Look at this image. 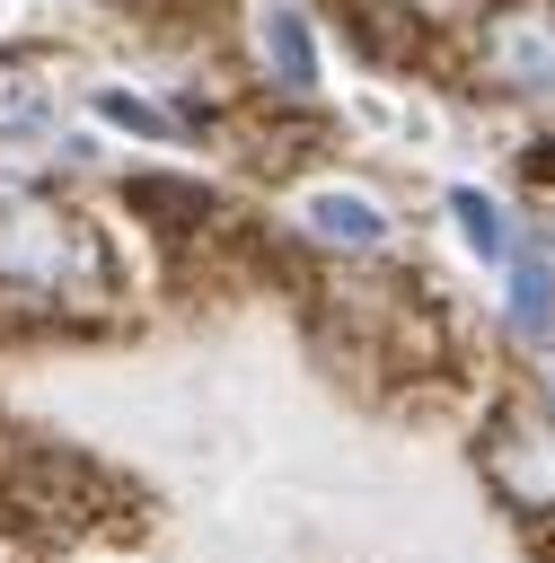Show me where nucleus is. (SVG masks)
Wrapping results in <instances>:
<instances>
[{
  "mask_svg": "<svg viewBox=\"0 0 555 563\" xmlns=\"http://www.w3.org/2000/svg\"><path fill=\"white\" fill-rule=\"evenodd\" d=\"M0 282L26 299H79V290H106V246L62 202L9 194L0 202Z\"/></svg>",
  "mask_w": 555,
  "mask_h": 563,
  "instance_id": "f257e3e1",
  "label": "nucleus"
},
{
  "mask_svg": "<svg viewBox=\"0 0 555 563\" xmlns=\"http://www.w3.org/2000/svg\"><path fill=\"white\" fill-rule=\"evenodd\" d=\"M476 457H485V475H493V493H502L511 510L555 519V413H546V405H502V413L485 422Z\"/></svg>",
  "mask_w": 555,
  "mask_h": 563,
  "instance_id": "f03ea898",
  "label": "nucleus"
},
{
  "mask_svg": "<svg viewBox=\"0 0 555 563\" xmlns=\"http://www.w3.org/2000/svg\"><path fill=\"white\" fill-rule=\"evenodd\" d=\"M493 79L546 97V88H555V18H537V9H502V18H493Z\"/></svg>",
  "mask_w": 555,
  "mask_h": 563,
  "instance_id": "7ed1b4c3",
  "label": "nucleus"
},
{
  "mask_svg": "<svg viewBox=\"0 0 555 563\" xmlns=\"http://www.w3.org/2000/svg\"><path fill=\"white\" fill-rule=\"evenodd\" d=\"M53 123V70L44 62H0V141H26Z\"/></svg>",
  "mask_w": 555,
  "mask_h": 563,
  "instance_id": "20e7f679",
  "label": "nucleus"
},
{
  "mask_svg": "<svg viewBox=\"0 0 555 563\" xmlns=\"http://www.w3.org/2000/svg\"><path fill=\"white\" fill-rule=\"evenodd\" d=\"M555 325V264L537 246H511V334H546Z\"/></svg>",
  "mask_w": 555,
  "mask_h": 563,
  "instance_id": "39448f33",
  "label": "nucleus"
},
{
  "mask_svg": "<svg viewBox=\"0 0 555 563\" xmlns=\"http://www.w3.org/2000/svg\"><path fill=\"white\" fill-rule=\"evenodd\" d=\"M264 53H273V79H282L291 97H308V88H317V44H308L300 9H264Z\"/></svg>",
  "mask_w": 555,
  "mask_h": 563,
  "instance_id": "423d86ee",
  "label": "nucleus"
},
{
  "mask_svg": "<svg viewBox=\"0 0 555 563\" xmlns=\"http://www.w3.org/2000/svg\"><path fill=\"white\" fill-rule=\"evenodd\" d=\"M308 229L335 238V246H379V238H388V211L361 202V194H317V202H308Z\"/></svg>",
  "mask_w": 555,
  "mask_h": 563,
  "instance_id": "0eeeda50",
  "label": "nucleus"
},
{
  "mask_svg": "<svg viewBox=\"0 0 555 563\" xmlns=\"http://www.w3.org/2000/svg\"><path fill=\"white\" fill-rule=\"evenodd\" d=\"M132 211H150V220H211V194H203V185L141 176V185H132Z\"/></svg>",
  "mask_w": 555,
  "mask_h": 563,
  "instance_id": "6e6552de",
  "label": "nucleus"
},
{
  "mask_svg": "<svg viewBox=\"0 0 555 563\" xmlns=\"http://www.w3.org/2000/svg\"><path fill=\"white\" fill-rule=\"evenodd\" d=\"M449 211H458V229H467V246H476V255H511V238H502V211H493V194L458 185V194H449Z\"/></svg>",
  "mask_w": 555,
  "mask_h": 563,
  "instance_id": "1a4fd4ad",
  "label": "nucleus"
},
{
  "mask_svg": "<svg viewBox=\"0 0 555 563\" xmlns=\"http://www.w3.org/2000/svg\"><path fill=\"white\" fill-rule=\"evenodd\" d=\"M97 106H106L115 123H132V132H176V114H159V106H141V97H123V88H106Z\"/></svg>",
  "mask_w": 555,
  "mask_h": 563,
  "instance_id": "9d476101",
  "label": "nucleus"
},
{
  "mask_svg": "<svg viewBox=\"0 0 555 563\" xmlns=\"http://www.w3.org/2000/svg\"><path fill=\"white\" fill-rule=\"evenodd\" d=\"M529 167H537V176H555V141H537V150H529Z\"/></svg>",
  "mask_w": 555,
  "mask_h": 563,
  "instance_id": "9b49d317",
  "label": "nucleus"
}]
</instances>
